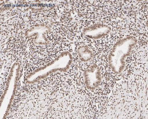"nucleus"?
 <instances>
[{"instance_id":"obj_1","label":"nucleus","mask_w":148,"mask_h":119,"mask_svg":"<svg viewBox=\"0 0 148 119\" xmlns=\"http://www.w3.org/2000/svg\"><path fill=\"white\" fill-rule=\"evenodd\" d=\"M86 87L90 90H94L98 88L102 81L101 69L97 65H92L83 73Z\"/></svg>"},{"instance_id":"obj_2","label":"nucleus","mask_w":148,"mask_h":119,"mask_svg":"<svg viewBox=\"0 0 148 119\" xmlns=\"http://www.w3.org/2000/svg\"><path fill=\"white\" fill-rule=\"evenodd\" d=\"M108 25L101 23L95 24L83 30V34L90 39H97L108 35L111 30Z\"/></svg>"},{"instance_id":"obj_3","label":"nucleus","mask_w":148,"mask_h":119,"mask_svg":"<svg viewBox=\"0 0 148 119\" xmlns=\"http://www.w3.org/2000/svg\"><path fill=\"white\" fill-rule=\"evenodd\" d=\"M77 54L80 60L83 62H87L93 57V52L91 48L86 45H83L78 47Z\"/></svg>"}]
</instances>
